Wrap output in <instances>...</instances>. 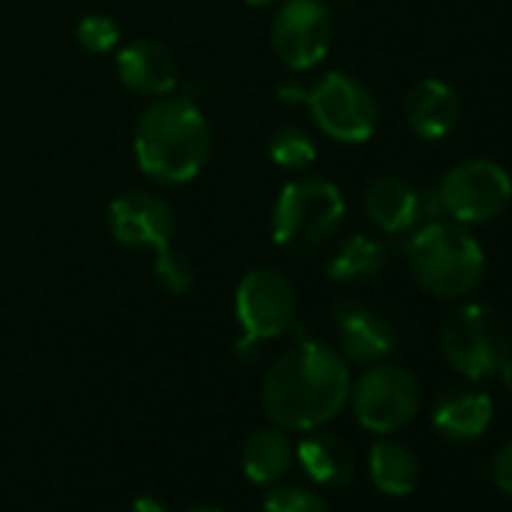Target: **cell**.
<instances>
[{
	"mask_svg": "<svg viewBox=\"0 0 512 512\" xmlns=\"http://www.w3.org/2000/svg\"><path fill=\"white\" fill-rule=\"evenodd\" d=\"M347 359L323 341L302 338L263 377V410L281 428L314 431L350 401Z\"/></svg>",
	"mask_w": 512,
	"mask_h": 512,
	"instance_id": "6da1fadb",
	"label": "cell"
},
{
	"mask_svg": "<svg viewBox=\"0 0 512 512\" xmlns=\"http://www.w3.org/2000/svg\"><path fill=\"white\" fill-rule=\"evenodd\" d=\"M133 151L148 178L163 184H187L211 157L208 118L187 97H157L139 115Z\"/></svg>",
	"mask_w": 512,
	"mask_h": 512,
	"instance_id": "7a4b0ae2",
	"label": "cell"
},
{
	"mask_svg": "<svg viewBox=\"0 0 512 512\" xmlns=\"http://www.w3.org/2000/svg\"><path fill=\"white\" fill-rule=\"evenodd\" d=\"M407 266L413 281L440 302L467 299L485 275V253L479 241L461 226L446 220H425L407 241Z\"/></svg>",
	"mask_w": 512,
	"mask_h": 512,
	"instance_id": "3957f363",
	"label": "cell"
},
{
	"mask_svg": "<svg viewBox=\"0 0 512 512\" xmlns=\"http://www.w3.org/2000/svg\"><path fill=\"white\" fill-rule=\"evenodd\" d=\"M344 214L347 202L338 184L305 175L284 184L272 214V238L287 250H317L341 229Z\"/></svg>",
	"mask_w": 512,
	"mask_h": 512,
	"instance_id": "277c9868",
	"label": "cell"
},
{
	"mask_svg": "<svg viewBox=\"0 0 512 512\" xmlns=\"http://www.w3.org/2000/svg\"><path fill=\"white\" fill-rule=\"evenodd\" d=\"M440 353L455 374L479 383L494 377L512 356V332L494 308L467 302L443 320Z\"/></svg>",
	"mask_w": 512,
	"mask_h": 512,
	"instance_id": "5b68a950",
	"label": "cell"
},
{
	"mask_svg": "<svg viewBox=\"0 0 512 512\" xmlns=\"http://www.w3.org/2000/svg\"><path fill=\"white\" fill-rule=\"evenodd\" d=\"M296 287L278 269H253L241 278L235 290V320H238V359H253L266 341L284 338L296 326Z\"/></svg>",
	"mask_w": 512,
	"mask_h": 512,
	"instance_id": "8992f818",
	"label": "cell"
},
{
	"mask_svg": "<svg viewBox=\"0 0 512 512\" xmlns=\"http://www.w3.org/2000/svg\"><path fill=\"white\" fill-rule=\"evenodd\" d=\"M299 103L311 109L317 127L335 142L359 145L377 130V100L371 88L350 73H326L314 88H302Z\"/></svg>",
	"mask_w": 512,
	"mask_h": 512,
	"instance_id": "52a82bcc",
	"label": "cell"
},
{
	"mask_svg": "<svg viewBox=\"0 0 512 512\" xmlns=\"http://www.w3.org/2000/svg\"><path fill=\"white\" fill-rule=\"evenodd\" d=\"M350 398L362 428L374 434H392L419 413L422 386L410 368L377 362L356 380V386H350Z\"/></svg>",
	"mask_w": 512,
	"mask_h": 512,
	"instance_id": "ba28073f",
	"label": "cell"
},
{
	"mask_svg": "<svg viewBox=\"0 0 512 512\" xmlns=\"http://www.w3.org/2000/svg\"><path fill=\"white\" fill-rule=\"evenodd\" d=\"M437 199L443 214L461 226L488 223L506 211L512 199V178L500 163L473 157L443 175L437 184Z\"/></svg>",
	"mask_w": 512,
	"mask_h": 512,
	"instance_id": "9c48e42d",
	"label": "cell"
},
{
	"mask_svg": "<svg viewBox=\"0 0 512 512\" xmlns=\"http://www.w3.org/2000/svg\"><path fill=\"white\" fill-rule=\"evenodd\" d=\"M332 13L323 0H287L272 22V49L293 73L317 67L332 46Z\"/></svg>",
	"mask_w": 512,
	"mask_h": 512,
	"instance_id": "30bf717a",
	"label": "cell"
},
{
	"mask_svg": "<svg viewBox=\"0 0 512 512\" xmlns=\"http://www.w3.org/2000/svg\"><path fill=\"white\" fill-rule=\"evenodd\" d=\"M109 232L118 244L133 250H163L175 238L172 205L148 190H130L109 205Z\"/></svg>",
	"mask_w": 512,
	"mask_h": 512,
	"instance_id": "8fae6325",
	"label": "cell"
},
{
	"mask_svg": "<svg viewBox=\"0 0 512 512\" xmlns=\"http://www.w3.org/2000/svg\"><path fill=\"white\" fill-rule=\"evenodd\" d=\"M335 326H338L344 359H350L356 365L386 362L392 356V350L398 347L395 326L380 311H374L362 302H353V299L338 302Z\"/></svg>",
	"mask_w": 512,
	"mask_h": 512,
	"instance_id": "7c38bea8",
	"label": "cell"
},
{
	"mask_svg": "<svg viewBox=\"0 0 512 512\" xmlns=\"http://www.w3.org/2000/svg\"><path fill=\"white\" fill-rule=\"evenodd\" d=\"M115 70L121 85L145 97H166L178 85V61L157 40H133L118 49Z\"/></svg>",
	"mask_w": 512,
	"mask_h": 512,
	"instance_id": "4fadbf2b",
	"label": "cell"
},
{
	"mask_svg": "<svg viewBox=\"0 0 512 512\" xmlns=\"http://www.w3.org/2000/svg\"><path fill=\"white\" fill-rule=\"evenodd\" d=\"M365 214L386 235H404L428 220L425 193L395 175L374 178L365 190Z\"/></svg>",
	"mask_w": 512,
	"mask_h": 512,
	"instance_id": "5bb4252c",
	"label": "cell"
},
{
	"mask_svg": "<svg viewBox=\"0 0 512 512\" xmlns=\"http://www.w3.org/2000/svg\"><path fill=\"white\" fill-rule=\"evenodd\" d=\"M404 118H407V127L419 139L440 142L455 130L461 118V100L455 88H449L446 82L422 79L404 97Z\"/></svg>",
	"mask_w": 512,
	"mask_h": 512,
	"instance_id": "9a60e30c",
	"label": "cell"
},
{
	"mask_svg": "<svg viewBox=\"0 0 512 512\" xmlns=\"http://www.w3.org/2000/svg\"><path fill=\"white\" fill-rule=\"evenodd\" d=\"M494 416V404L488 392L470 389V386H452L446 389L431 410L434 428L449 440H473L488 431Z\"/></svg>",
	"mask_w": 512,
	"mask_h": 512,
	"instance_id": "2e32d148",
	"label": "cell"
},
{
	"mask_svg": "<svg viewBox=\"0 0 512 512\" xmlns=\"http://www.w3.org/2000/svg\"><path fill=\"white\" fill-rule=\"evenodd\" d=\"M296 458L317 485L338 488V485H347L356 473L353 446L341 434H332V431H317L305 437L296 449Z\"/></svg>",
	"mask_w": 512,
	"mask_h": 512,
	"instance_id": "e0dca14e",
	"label": "cell"
},
{
	"mask_svg": "<svg viewBox=\"0 0 512 512\" xmlns=\"http://www.w3.org/2000/svg\"><path fill=\"white\" fill-rule=\"evenodd\" d=\"M293 464V443L281 428L253 431L241 446V467L250 482L275 485L287 476Z\"/></svg>",
	"mask_w": 512,
	"mask_h": 512,
	"instance_id": "ac0fdd59",
	"label": "cell"
},
{
	"mask_svg": "<svg viewBox=\"0 0 512 512\" xmlns=\"http://www.w3.org/2000/svg\"><path fill=\"white\" fill-rule=\"evenodd\" d=\"M386 260H389V250L380 238L356 232L335 247L326 272L335 284H365L383 272Z\"/></svg>",
	"mask_w": 512,
	"mask_h": 512,
	"instance_id": "d6986e66",
	"label": "cell"
},
{
	"mask_svg": "<svg viewBox=\"0 0 512 512\" xmlns=\"http://www.w3.org/2000/svg\"><path fill=\"white\" fill-rule=\"evenodd\" d=\"M374 485L389 497H407L419 482V458L401 440H377L368 455Z\"/></svg>",
	"mask_w": 512,
	"mask_h": 512,
	"instance_id": "ffe728a7",
	"label": "cell"
},
{
	"mask_svg": "<svg viewBox=\"0 0 512 512\" xmlns=\"http://www.w3.org/2000/svg\"><path fill=\"white\" fill-rule=\"evenodd\" d=\"M269 157L281 166V169H293L302 172L308 166H314L317 160V145L314 139L296 127V124H284L269 136Z\"/></svg>",
	"mask_w": 512,
	"mask_h": 512,
	"instance_id": "44dd1931",
	"label": "cell"
},
{
	"mask_svg": "<svg viewBox=\"0 0 512 512\" xmlns=\"http://www.w3.org/2000/svg\"><path fill=\"white\" fill-rule=\"evenodd\" d=\"M154 281H157L166 293L181 296V293H187V290L193 287L196 275H193V266H190L187 256L178 253V250L169 244V247L157 250V260H154Z\"/></svg>",
	"mask_w": 512,
	"mask_h": 512,
	"instance_id": "7402d4cb",
	"label": "cell"
},
{
	"mask_svg": "<svg viewBox=\"0 0 512 512\" xmlns=\"http://www.w3.org/2000/svg\"><path fill=\"white\" fill-rule=\"evenodd\" d=\"M76 37H79V43H82L88 52H94V55L112 52V49H118V43H121L118 22H115L112 16H106V13H88V16H82L79 25H76Z\"/></svg>",
	"mask_w": 512,
	"mask_h": 512,
	"instance_id": "603a6c76",
	"label": "cell"
},
{
	"mask_svg": "<svg viewBox=\"0 0 512 512\" xmlns=\"http://www.w3.org/2000/svg\"><path fill=\"white\" fill-rule=\"evenodd\" d=\"M266 512H332L323 497L302 485H281L266 497Z\"/></svg>",
	"mask_w": 512,
	"mask_h": 512,
	"instance_id": "cb8c5ba5",
	"label": "cell"
},
{
	"mask_svg": "<svg viewBox=\"0 0 512 512\" xmlns=\"http://www.w3.org/2000/svg\"><path fill=\"white\" fill-rule=\"evenodd\" d=\"M491 479L500 491H506L512 497V440L503 443L491 461Z\"/></svg>",
	"mask_w": 512,
	"mask_h": 512,
	"instance_id": "d4e9b609",
	"label": "cell"
},
{
	"mask_svg": "<svg viewBox=\"0 0 512 512\" xmlns=\"http://www.w3.org/2000/svg\"><path fill=\"white\" fill-rule=\"evenodd\" d=\"M133 512H166V509H163L157 500H151V497H142V500H136ZM187 512H223V509H217V506H199V509H187Z\"/></svg>",
	"mask_w": 512,
	"mask_h": 512,
	"instance_id": "484cf974",
	"label": "cell"
},
{
	"mask_svg": "<svg viewBox=\"0 0 512 512\" xmlns=\"http://www.w3.org/2000/svg\"><path fill=\"white\" fill-rule=\"evenodd\" d=\"M497 374H500V383H503V392H506V395L512 398V356H509V359L503 362V368H500Z\"/></svg>",
	"mask_w": 512,
	"mask_h": 512,
	"instance_id": "4316f807",
	"label": "cell"
},
{
	"mask_svg": "<svg viewBox=\"0 0 512 512\" xmlns=\"http://www.w3.org/2000/svg\"><path fill=\"white\" fill-rule=\"evenodd\" d=\"M244 4H250V7H266V4H275V0H244Z\"/></svg>",
	"mask_w": 512,
	"mask_h": 512,
	"instance_id": "83f0119b",
	"label": "cell"
}]
</instances>
